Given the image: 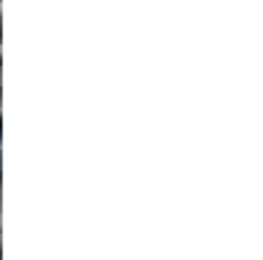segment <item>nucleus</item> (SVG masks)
Listing matches in <instances>:
<instances>
[{
    "label": "nucleus",
    "mask_w": 263,
    "mask_h": 260,
    "mask_svg": "<svg viewBox=\"0 0 263 260\" xmlns=\"http://www.w3.org/2000/svg\"><path fill=\"white\" fill-rule=\"evenodd\" d=\"M0 255H3V250H0Z\"/></svg>",
    "instance_id": "obj_1"
}]
</instances>
